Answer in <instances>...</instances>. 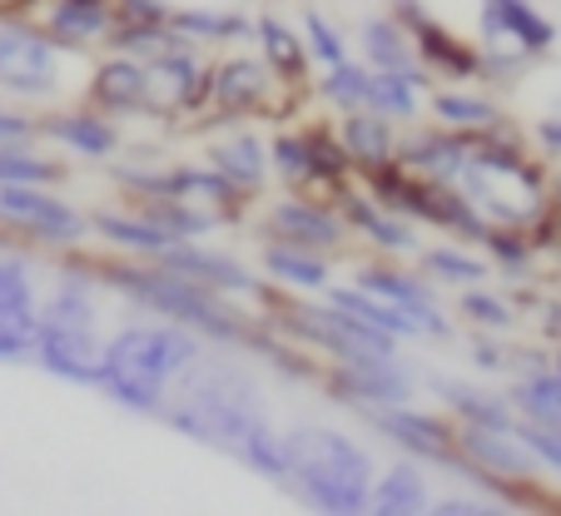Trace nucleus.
<instances>
[{
	"instance_id": "1",
	"label": "nucleus",
	"mask_w": 561,
	"mask_h": 516,
	"mask_svg": "<svg viewBox=\"0 0 561 516\" xmlns=\"http://www.w3.org/2000/svg\"><path fill=\"white\" fill-rule=\"evenodd\" d=\"M453 184L492 229L527 233L551 209V174L531 159L527 139L512 129V119H502L492 129H477L472 149H467V164Z\"/></svg>"
},
{
	"instance_id": "2",
	"label": "nucleus",
	"mask_w": 561,
	"mask_h": 516,
	"mask_svg": "<svg viewBox=\"0 0 561 516\" xmlns=\"http://www.w3.org/2000/svg\"><path fill=\"white\" fill-rule=\"evenodd\" d=\"M199 358H204V337H194L190 328L170 323V318L125 323L119 333L105 337L95 388L105 392L115 408L139 412V417H159L174 378Z\"/></svg>"
},
{
	"instance_id": "3",
	"label": "nucleus",
	"mask_w": 561,
	"mask_h": 516,
	"mask_svg": "<svg viewBox=\"0 0 561 516\" xmlns=\"http://www.w3.org/2000/svg\"><path fill=\"white\" fill-rule=\"evenodd\" d=\"M95 278L100 288L129 298L135 308H145L154 318H170V323L190 328L194 337L214 343V348H244L249 333L259 328L244 308H233L224 294L190 284L180 274H164L149 259H95Z\"/></svg>"
},
{
	"instance_id": "4",
	"label": "nucleus",
	"mask_w": 561,
	"mask_h": 516,
	"mask_svg": "<svg viewBox=\"0 0 561 516\" xmlns=\"http://www.w3.org/2000/svg\"><path fill=\"white\" fill-rule=\"evenodd\" d=\"M95 288H100L95 264H85V259L70 249V259H65L60 274H55L50 298H41L35 337H31V358L41 363L50 378L80 382V388H95L100 353H105Z\"/></svg>"
},
{
	"instance_id": "5",
	"label": "nucleus",
	"mask_w": 561,
	"mask_h": 516,
	"mask_svg": "<svg viewBox=\"0 0 561 516\" xmlns=\"http://www.w3.org/2000/svg\"><path fill=\"white\" fill-rule=\"evenodd\" d=\"M264 412V398H259V382L249 378L244 368H229V363H190V368L174 378L170 398L159 408V422L174 427L180 437L199 447H214V452H239L244 433L254 427Z\"/></svg>"
},
{
	"instance_id": "6",
	"label": "nucleus",
	"mask_w": 561,
	"mask_h": 516,
	"mask_svg": "<svg viewBox=\"0 0 561 516\" xmlns=\"http://www.w3.org/2000/svg\"><path fill=\"white\" fill-rule=\"evenodd\" d=\"M288 452V492L313 512L329 516H363L373 492V457L339 427H288L284 433Z\"/></svg>"
},
{
	"instance_id": "7",
	"label": "nucleus",
	"mask_w": 561,
	"mask_h": 516,
	"mask_svg": "<svg viewBox=\"0 0 561 516\" xmlns=\"http://www.w3.org/2000/svg\"><path fill=\"white\" fill-rule=\"evenodd\" d=\"M0 90L15 100H55L70 90V50H60L31 15L0 11Z\"/></svg>"
},
{
	"instance_id": "8",
	"label": "nucleus",
	"mask_w": 561,
	"mask_h": 516,
	"mask_svg": "<svg viewBox=\"0 0 561 516\" xmlns=\"http://www.w3.org/2000/svg\"><path fill=\"white\" fill-rule=\"evenodd\" d=\"M294 90L278 84V74L264 65V55L233 50L214 60L209 70V115L204 125H233V119H264V115H288Z\"/></svg>"
},
{
	"instance_id": "9",
	"label": "nucleus",
	"mask_w": 561,
	"mask_h": 516,
	"mask_svg": "<svg viewBox=\"0 0 561 516\" xmlns=\"http://www.w3.org/2000/svg\"><path fill=\"white\" fill-rule=\"evenodd\" d=\"M0 229L31 249H80L90 239V219L75 204L55 199L50 184H0Z\"/></svg>"
},
{
	"instance_id": "10",
	"label": "nucleus",
	"mask_w": 561,
	"mask_h": 516,
	"mask_svg": "<svg viewBox=\"0 0 561 516\" xmlns=\"http://www.w3.org/2000/svg\"><path fill=\"white\" fill-rule=\"evenodd\" d=\"M145 70H149V119H164V125H204V115H209L214 60H204L199 45H180V50L154 55V60H145Z\"/></svg>"
},
{
	"instance_id": "11",
	"label": "nucleus",
	"mask_w": 561,
	"mask_h": 516,
	"mask_svg": "<svg viewBox=\"0 0 561 516\" xmlns=\"http://www.w3.org/2000/svg\"><path fill=\"white\" fill-rule=\"evenodd\" d=\"M149 264H159L164 274L190 278V284H199V288H214V294H224V298H254V303H264V308L274 303V284H264L244 259H233V253H224V249H204L199 239L164 243Z\"/></svg>"
},
{
	"instance_id": "12",
	"label": "nucleus",
	"mask_w": 561,
	"mask_h": 516,
	"mask_svg": "<svg viewBox=\"0 0 561 516\" xmlns=\"http://www.w3.org/2000/svg\"><path fill=\"white\" fill-rule=\"evenodd\" d=\"M373 422V433L382 443H392L413 462H433V467H453L457 462V422L443 412H423L413 402H392V408H373L363 412Z\"/></svg>"
},
{
	"instance_id": "13",
	"label": "nucleus",
	"mask_w": 561,
	"mask_h": 516,
	"mask_svg": "<svg viewBox=\"0 0 561 516\" xmlns=\"http://www.w3.org/2000/svg\"><path fill=\"white\" fill-rule=\"evenodd\" d=\"M353 284L368 288V294H378V298H388V303L417 328V337H453V318L443 313L437 288L427 284L423 274H413V268H403V264H358L353 268Z\"/></svg>"
},
{
	"instance_id": "14",
	"label": "nucleus",
	"mask_w": 561,
	"mask_h": 516,
	"mask_svg": "<svg viewBox=\"0 0 561 516\" xmlns=\"http://www.w3.org/2000/svg\"><path fill=\"white\" fill-rule=\"evenodd\" d=\"M264 239L278 243H298V249H313V253H343L348 249V223L339 219V209L313 194H294L284 190V199H274L264 209Z\"/></svg>"
},
{
	"instance_id": "15",
	"label": "nucleus",
	"mask_w": 561,
	"mask_h": 516,
	"mask_svg": "<svg viewBox=\"0 0 561 516\" xmlns=\"http://www.w3.org/2000/svg\"><path fill=\"white\" fill-rule=\"evenodd\" d=\"M35 313H41L35 264L11 243V249H0V363L31 358Z\"/></svg>"
},
{
	"instance_id": "16",
	"label": "nucleus",
	"mask_w": 561,
	"mask_h": 516,
	"mask_svg": "<svg viewBox=\"0 0 561 516\" xmlns=\"http://www.w3.org/2000/svg\"><path fill=\"white\" fill-rule=\"evenodd\" d=\"M392 15L408 25L417 60L433 70V80H477V45H467L447 21H437L423 0H392Z\"/></svg>"
},
{
	"instance_id": "17",
	"label": "nucleus",
	"mask_w": 561,
	"mask_h": 516,
	"mask_svg": "<svg viewBox=\"0 0 561 516\" xmlns=\"http://www.w3.org/2000/svg\"><path fill=\"white\" fill-rule=\"evenodd\" d=\"M323 392L339 398L343 408H353V412H373V408H392V402H413L417 382L398 358L358 363V368L329 363V372H323Z\"/></svg>"
},
{
	"instance_id": "18",
	"label": "nucleus",
	"mask_w": 561,
	"mask_h": 516,
	"mask_svg": "<svg viewBox=\"0 0 561 516\" xmlns=\"http://www.w3.org/2000/svg\"><path fill=\"white\" fill-rule=\"evenodd\" d=\"M31 21L41 25L60 50L85 55V50H105L119 15H115V0H35Z\"/></svg>"
},
{
	"instance_id": "19",
	"label": "nucleus",
	"mask_w": 561,
	"mask_h": 516,
	"mask_svg": "<svg viewBox=\"0 0 561 516\" xmlns=\"http://www.w3.org/2000/svg\"><path fill=\"white\" fill-rule=\"evenodd\" d=\"M333 209H339V219L348 223V239H363L368 249H378L382 259H413V253L423 249V243H417V223L388 214L358 180L333 199Z\"/></svg>"
},
{
	"instance_id": "20",
	"label": "nucleus",
	"mask_w": 561,
	"mask_h": 516,
	"mask_svg": "<svg viewBox=\"0 0 561 516\" xmlns=\"http://www.w3.org/2000/svg\"><path fill=\"white\" fill-rule=\"evenodd\" d=\"M457 457L482 472L502 477V482L517 486H537V457L527 452V443L517 437V422L512 427H472V422H457Z\"/></svg>"
},
{
	"instance_id": "21",
	"label": "nucleus",
	"mask_w": 561,
	"mask_h": 516,
	"mask_svg": "<svg viewBox=\"0 0 561 516\" xmlns=\"http://www.w3.org/2000/svg\"><path fill=\"white\" fill-rule=\"evenodd\" d=\"M85 105H95L110 119H139L149 115V70L135 55L105 50L95 70L85 74Z\"/></svg>"
},
{
	"instance_id": "22",
	"label": "nucleus",
	"mask_w": 561,
	"mask_h": 516,
	"mask_svg": "<svg viewBox=\"0 0 561 516\" xmlns=\"http://www.w3.org/2000/svg\"><path fill=\"white\" fill-rule=\"evenodd\" d=\"M164 199L190 204V209L209 214L214 223H233L254 204V194H244L233 180H224L214 164H174L164 169Z\"/></svg>"
},
{
	"instance_id": "23",
	"label": "nucleus",
	"mask_w": 561,
	"mask_h": 516,
	"mask_svg": "<svg viewBox=\"0 0 561 516\" xmlns=\"http://www.w3.org/2000/svg\"><path fill=\"white\" fill-rule=\"evenodd\" d=\"M477 21L488 45H517L522 55H547L557 45V25L531 0H477Z\"/></svg>"
},
{
	"instance_id": "24",
	"label": "nucleus",
	"mask_w": 561,
	"mask_h": 516,
	"mask_svg": "<svg viewBox=\"0 0 561 516\" xmlns=\"http://www.w3.org/2000/svg\"><path fill=\"white\" fill-rule=\"evenodd\" d=\"M358 50H363V65L368 70H392V74H408L417 90H433V70L417 60L413 50V35L398 15H368L358 21Z\"/></svg>"
},
{
	"instance_id": "25",
	"label": "nucleus",
	"mask_w": 561,
	"mask_h": 516,
	"mask_svg": "<svg viewBox=\"0 0 561 516\" xmlns=\"http://www.w3.org/2000/svg\"><path fill=\"white\" fill-rule=\"evenodd\" d=\"M204 164H214L224 180H233L244 194H259L268 184V139L249 119H233L219 139L204 145Z\"/></svg>"
},
{
	"instance_id": "26",
	"label": "nucleus",
	"mask_w": 561,
	"mask_h": 516,
	"mask_svg": "<svg viewBox=\"0 0 561 516\" xmlns=\"http://www.w3.org/2000/svg\"><path fill=\"white\" fill-rule=\"evenodd\" d=\"M41 135L65 145L80 159H115L125 149L119 125L110 115H100L95 105H70V110H55V115H41Z\"/></svg>"
},
{
	"instance_id": "27",
	"label": "nucleus",
	"mask_w": 561,
	"mask_h": 516,
	"mask_svg": "<svg viewBox=\"0 0 561 516\" xmlns=\"http://www.w3.org/2000/svg\"><path fill=\"white\" fill-rule=\"evenodd\" d=\"M467 149H472V135H462V129H443V125L408 129V135H398V164H403L408 174L453 184L467 164Z\"/></svg>"
},
{
	"instance_id": "28",
	"label": "nucleus",
	"mask_w": 561,
	"mask_h": 516,
	"mask_svg": "<svg viewBox=\"0 0 561 516\" xmlns=\"http://www.w3.org/2000/svg\"><path fill=\"white\" fill-rule=\"evenodd\" d=\"M304 129V149H308V190L304 194H313V199H323V204H333L343 190H348L358 174H353V159H348V149H343V139H339V125H323V119H308V125H298Z\"/></svg>"
},
{
	"instance_id": "29",
	"label": "nucleus",
	"mask_w": 561,
	"mask_h": 516,
	"mask_svg": "<svg viewBox=\"0 0 561 516\" xmlns=\"http://www.w3.org/2000/svg\"><path fill=\"white\" fill-rule=\"evenodd\" d=\"M254 41H259L264 65L278 74V84H284V90H294V95H304L308 80H313V60H308L304 35H298L284 15L264 11V15H254Z\"/></svg>"
},
{
	"instance_id": "30",
	"label": "nucleus",
	"mask_w": 561,
	"mask_h": 516,
	"mask_svg": "<svg viewBox=\"0 0 561 516\" xmlns=\"http://www.w3.org/2000/svg\"><path fill=\"white\" fill-rule=\"evenodd\" d=\"M259 268L274 288H288V294H323L333 284V253H313L298 249V243H278L264 239V253H259Z\"/></svg>"
},
{
	"instance_id": "31",
	"label": "nucleus",
	"mask_w": 561,
	"mask_h": 516,
	"mask_svg": "<svg viewBox=\"0 0 561 516\" xmlns=\"http://www.w3.org/2000/svg\"><path fill=\"white\" fill-rule=\"evenodd\" d=\"M398 135H403V129L392 125L388 115H378V110H348V115H339V139H343V149H348L358 180L398 159Z\"/></svg>"
},
{
	"instance_id": "32",
	"label": "nucleus",
	"mask_w": 561,
	"mask_h": 516,
	"mask_svg": "<svg viewBox=\"0 0 561 516\" xmlns=\"http://www.w3.org/2000/svg\"><path fill=\"white\" fill-rule=\"evenodd\" d=\"M427 115H433V125L462 129V135H477V129H492L507 119L488 90H447V84L427 90Z\"/></svg>"
},
{
	"instance_id": "33",
	"label": "nucleus",
	"mask_w": 561,
	"mask_h": 516,
	"mask_svg": "<svg viewBox=\"0 0 561 516\" xmlns=\"http://www.w3.org/2000/svg\"><path fill=\"white\" fill-rule=\"evenodd\" d=\"M170 25L190 45H199V50H209V45H249V41H254V15H244V11L180 5V11H170Z\"/></svg>"
},
{
	"instance_id": "34",
	"label": "nucleus",
	"mask_w": 561,
	"mask_h": 516,
	"mask_svg": "<svg viewBox=\"0 0 561 516\" xmlns=\"http://www.w3.org/2000/svg\"><path fill=\"white\" fill-rule=\"evenodd\" d=\"M90 233L105 239L110 249L129 253V259H154V253L170 243V233L159 229V223H149L135 204H129V209H95L90 214Z\"/></svg>"
},
{
	"instance_id": "35",
	"label": "nucleus",
	"mask_w": 561,
	"mask_h": 516,
	"mask_svg": "<svg viewBox=\"0 0 561 516\" xmlns=\"http://www.w3.org/2000/svg\"><path fill=\"white\" fill-rule=\"evenodd\" d=\"M433 392L453 422H472V427H512L517 422L507 392H488L482 382H433Z\"/></svg>"
},
{
	"instance_id": "36",
	"label": "nucleus",
	"mask_w": 561,
	"mask_h": 516,
	"mask_svg": "<svg viewBox=\"0 0 561 516\" xmlns=\"http://www.w3.org/2000/svg\"><path fill=\"white\" fill-rule=\"evenodd\" d=\"M417 268H423L427 284H443V288H472V284H488L492 264L477 259L472 243H433V249H417L413 253Z\"/></svg>"
},
{
	"instance_id": "37",
	"label": "nucleus",
	"mask_w": 561,
	"mask_h": 516,
	"mask_svg": "<svg viewBox=\"0 0 561 516\" xmlns=\"http://www.w3.org/2000/svg\"><path fill=\"white\" fill-rule=\"evenodd\" d=\"M318 298H329L333 308H343V313H353L358 323H368V328H378V333H388V337H398V343H408V337H417V328L408 323L398 308L388 303V298H378V294H368V288H358V284H329Z\"/></svg>"
},
{
	"instance_id": "38",
	"label": "nucleus",
	"mask_w": 561,
	"mask_h": 516,
	"mask_svg": "<svg viewBox=\"0 0 561 516\" xmlns=\"http://www.w3.org/2000/svg\"><path fill=\"white\" fill-rule=\"evenodd\" d=\"M368 512H378V516L427 512V482H423V472H417V462H392L388 472L373 477Z\"/></svg>"
},
{
	"instance_id": "39",
	"label": "nucleus",
	"mask_w": 561,
	"mask_h": 516,
	"mask_svg": "<svg viewBox=\"0 0 561 516\" xmlns=\"http://www.w3.org/2000/svg\"><path fill=\"white\" fill-rule=\"evenodd\" d=\"M507 402L522 422H541V427H557L561 433V378L557 372H531V378H512Z\"/></svg>"
},
{
	"instance_id": "40",
	"label": "nucleus",
	"mask_w": 561,
	"mask_h": 516,
	"mask_svg": "<svg viewBox=\"0 0 561 516\" xmlns=\"http://www.w3.org/2000/svg\"><path fill=\"white\" fill-rule=\"evenodd\" d=\"M233 462H244L249 472H259L264 482H274V486H288V452H284V433H278V427H274L268 417H259L254 427L244 433V443H239Z\"/></svg>"
},
{
	"instance_id": "41",
	"label": "nucleus",
	"mask_w": 561,
	"mask_h": 516,
	"mask_svg": "<svg viewBox=\"0 0 561 516\" xmlns=\"http://www.w3.org/2000/svg\"><path fill=\"white\" fill-rule=\"evenodd\" d=\"M180 45H190V41H184V35L174 31L170 21H115V31H110L105 50L135 55V60H154V55L180 50Z\"/></svg>"
},
{
	"instance_id": "42",
	"label": "nucleus",
	"mask_w": 561,
	"mask_h": 516,
	"mask_svg": "<svg viewBox=\"0 0 561 516\" xmlns=\"http://www.w3.org/2000/svg\"><path fill=\"white\" fill-rule=\"evenodd\" d=\"M65 164L41 149H31V139H0V184H60Z\"/></svg>"
},
{
	"instance_id": "43",
	"label": "nucleus",
	"mask_w": 561,
	"mask_h": 516,
	"mask_svg": "<svg viewBox=\"0 0 561 516\" xmlns=\"http://www.w3.org/2000/svg\"><path fill=\"white\" fill-rule=\"evenodd\" d=\"M318 100L329 110H339V115H348V110H368L373 100V70L358 60H343L333 65V70H323V80H318Z\"/></svg>"
},
{
	"instance_id": "44",
	"label": "nucleus",
	"mask_w": 561,
	"mask_h": 516,
	"mask_svg": "<svg viewBox=\"0 0 561 516\" xmlns=\"http://www.w3.org/2000/svg\"><path fill=\"white\" fill-rule=\"evenodd\" d=\"M368 110L388 115L392 125H413L423 115V90H417L408 74H392V70H373V100Z\"/></svg>"
},
{
	"instance_id": "45",
	"label": "nucleus",
	"mask_w": 561,
	"mask_h": 516,
	"mask_svg": "<svg viewBox=\"0 0 561 516\" xmlns=\"http://www.w3.org/2000/svg\"><path fill=\"white\" fill-rule=\"evenodd\" d=\"M268 174L284 180V190L304 194L308 190V149H304V129L298 125H284L278 135H268Z\"/></svg>"
},
{
	"instance_id": "46",
	"label": "nucleus",
	"mask_w": 561,
	"mask_h": 516,
	"mask_svg": "<svg viewBox=\"0 0 561 516\" xmlns=\"http://www.w3.org/2000/svg\"><path fill=\"white\" fill-rule=\"evenodd\" d=\"M457 313H462L472 328H482V333H512V328H517V308H512V298L492 294L488 284L462 288V294H457Z\"/></svg>"
},
{
	"instance_id": "47",
	"label": "nucleus",
	"mask_w": 561,
	"mask_h": 516,
	"mask_svg": "<svg viewBox=\"0 0 561 516\" xmlns=\"http://www.w3.org/2000/svg\"><path fill=\"white\" fill-rule=\"evenodd\" d=\"M482 253H488V264L507 278H531V268H537V249H531V239L522 229H488Z\"/></svg>"
},
{
	"instance_id": "48",
	"label": "nucleus",
	"mask_w": 561,
	"mask_h": 516,
	"mask_svg": "<svg viewBox=\"0 0 561 516\" xmlns=\"http://www.w3.org/2000/svg\"><path fill=\"white\" fill-rule=\"evenodd\" d=\"M304 45H308V60L318 65V70H333V65L348 60V41H343L339 31H333V21H323L318 11H304Z\"/></svg>"
},
{
	"instance_id": "49",
	"label": "nucleus",
	"mask_w": 561,
	"mask_h": 516,
	"mask_svg": "<svg viewBox=\"0 0 561 516\" xmlns=\"http://www.w3.org/2000/svg\"><path fill=\"white\" fill-rule=\"evenodd\" d=\"M517 437L527 443V452L537 457V467H547V472L561 477V433L557 427H541V422H522L517 417Z\"/></svg>"
},
{
	"instance_id": "50",
	"label": "nucleus",
	"mask_w": 561,
	"mask_h": 516,
	"mask_svg": "<svg viewBox=\"0 0 561 516\" xmlns=\"http://www.w3.org/2000/svg\"><path fill=\"white\" fill-rule=\"evenodd\" d=\"M467 358H472L477 372H507V348H502L492 333L472 337V343H467Z\"/></svg>"
},
{
	"instance_id": "51",
	"label": "nucleus",
	"mask_w": 561,
	"mask_h": 516,
	"mask_svg": "<svg viewBox=\"0 0 561 516\" xmlns=\"http://www.w3.org/2000/svg\"><path fill=\"white\" fill-rule=\"evenodd\" d=\"M551 368V348H541V343H527V348H507V372L512 378H531V372H547Z\"/></svg>"
},
{
	"instance_id": "52",
	"label": "nucleus",
	"mask_w": 561,
	"mask_h": 516,
	"mask_svg": "<svg viewBox=\"0 0 561 516\" xmlns=\"http://www.w3.org/2000/svg\"><path fill=\"white\" fill-rule=\"evenodd\" d=\"M170 0H115L119 21H170Z\"/></svg>"
},
{
	"instance_id": "53",
	"label": "nucleus",
	"mask_w": 561,
	"mask_h": 516,
	"mask_svg": "<svg viewBox=\"0 0 561 516\" xmlns=\"http://www.w3.org/2000/svg\"><path fill=\"white\" fill-rule=\"evenodd\" d=\"M35 135H41V115L0 105V139H35Z\"/></svg>"
},
{
	"instance_id": "54",
	"label": "nucleus",
	"mask_w": 561,
	"mask_h": 516,
	"mask_svg": "<svg viewBox=\"0 0 561 516\" xmlns=\"http://www.w3.org/2000/svg\"><path fill=\"white\" fill-rule=\"evenodd\" d=\"M537 328H541V337L547 343H561V294H551V298H537Z\"/></svg>"
},
{
	"instance_id": "55",
	"label": "nucleus",
	"mask_w": 561,
	"mask_h": 516,
	"mask_svg": "<svg viewBox=\"0 0 561 516\" xmlns=\"http://www.w3.org/2000/svg\"><path fill=\"white\" fill-rule=\"evenodd\" d=\"M531 139H537V149H541V154L561 159V115L541 119V125H537V129H531Z\"/></svg>"
},
{
	"instance_id": "56",
	"label": "nucleus",
	"mask_w": 561,
	"mask_h": 516,
	"mask_svg": "<svg viewBox=\"0 0 561 516\" xmlns=\"http://www.w3.org/2000/svg\"><path fill=\"white\" fill-rule=\"evenodd\" d=\"M31 5L35 0H0V11L5 15H31Z\"/></svg>"
},
{
	"instance_id": "57",
	"label": "nucleus",
	"mask_w": 561,
	"mask_h": 516,
	"mask_svg": "<svg viewBox=\"0 0 561 516\" xmlns=\"http://www.w3.org/2000/svg\"><path fill=\"white\" fill-rule=\"evenodd\" d=\"M551 372L561 378V343H551Z\"/></svg>"
},
{
	"instance_id": "58",
	"label": "nucleus",
	"mask_w": 561,
	"mask_h": 516,
	"mask_svg": "<svg viewBox=\"0 0 561 516\" xmlns=\"http://www.w3.org/2000/svg\"><path fill=\"white\" fill-rule=\"evenodd\" d=\"M11 243H15V239H11V233H5V229H0V249H11Z\"/></svg>"
}]
</instances>
